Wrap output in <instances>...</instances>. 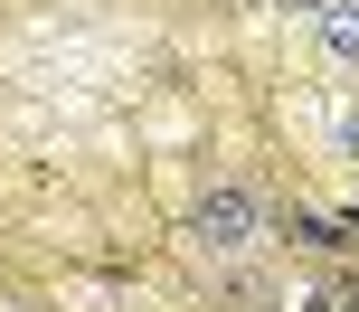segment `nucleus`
Here are the masks:
<instances>
[{"label":"nucleus","mask_w":359,"mask_h":312,"mask_svg":"<svg viewBox=\"0 0 359 312\" xmlns=\"http://www.w3.org/2000/svg\"><path fill=\"white\" fill-rule=\"evenodd\" d=\"M198 246H217V256H246L255 246V199L246 189H208L198 199Z\"/></svg>","instance_id":"nucleus-1"},{"label":"nucleus","mask_w":359,"mask_h":312,"mask_svg":"<svg viewBox=\"0 0 359 312\" xmlns=\"http://www.w3.org/2000/svg\"><path fill=\"white\" fill-rule=\"evenodd\" d=\"M322 48L341 67H359V10H322Z\"/></svg>","instance_id":"nucleus-2"}]
</instances>
